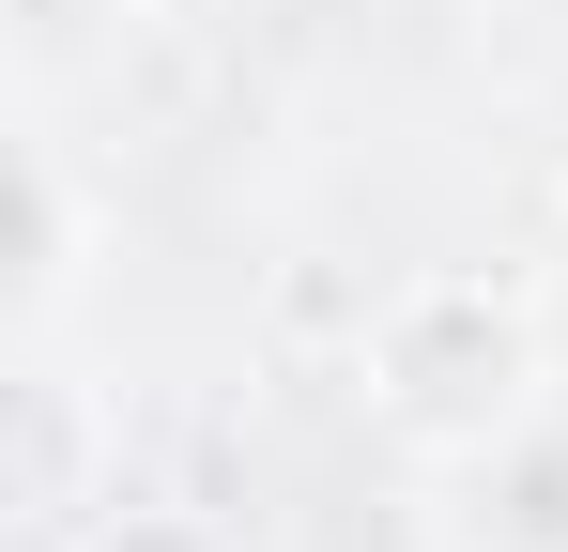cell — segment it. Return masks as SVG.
Masks as SVG:
<instances>
[{"label": "cell", "instance_id": "1", "mask_svg": "<svg viewBox=\"0 0 568 552\" xmlns=\"http://www.w3.org/2000/svg\"><path fill=\"white\" fill-rule=\"evenodd\" d=\"M554 399L568 384H554V338H538V292H507V276H476V262L399 276L369 307V338H354V415H369L415 476L491 460L523 415H554Z\"/></svg>", "mask_w": 568, "mask_h": 552}, {"label": "cell", "instance_id": "2", "mask_svg": "<svg viewBox=\"0 0 568 552\" xmlns=\"http://www.w3.org/2000/svg\"><path fill=\"white\" fill-rule=\"evenodd\" d=\"M108 246H123V200H108V170L31 108L16 123V154H0V323H16V354L47 368L62 354V323L93 307Z\"/></svg>", "mask_w": 568, "mask_h": 552}, {"label": "cell", "instance_id": "3", "mask_svg": "<svg viewBox=\"0 0 568 552\" xmlns=\"http://www.w3.org/2000/svg\"><path fill=\"white\" fill-rule=\"evenodd\" d=\"M430 552H568V399L523 415L491 460L430 476Z\"/></svg>", "mask_w": 568, "mask_h": 552}, {"label": "cell", "instance_id": "4", "mask_svg": "<svg viewBox=\"0 0 568 552\" xmlns=\"http://www.w3.org/2000/svg\"><path fill=\"white\" fill-rule=\"evenodd\" d=\"M154 0H16V62L31 78H62V62H93V47H123Z\"/></svg>", "mask_w": 568, "mask_h": 552}, {"label": "cell", "instance_id": "5", "mask_svg": "<svg viewBox=\"0 0 568 552\" xmlns=\"http://www.w3.org/2000/svg\"><path fill=\"white\" fill-rule=\"evenodd\" d=\"M78 552H246L231 522H200V507H108Z\"/></svg>", "mask_w": 568, "mask_h": 552}]
</instances>
